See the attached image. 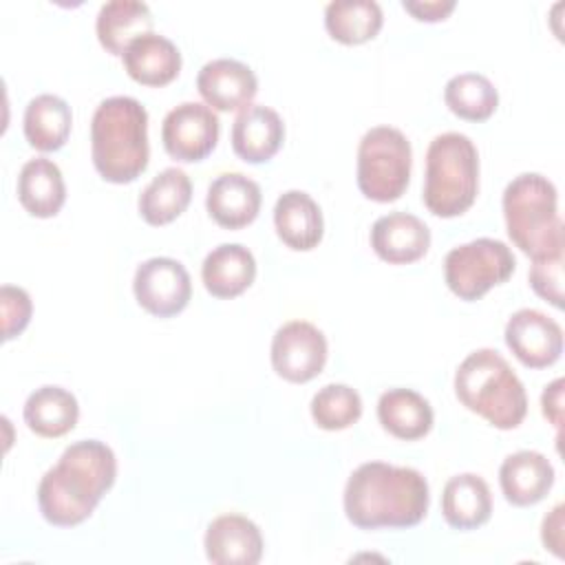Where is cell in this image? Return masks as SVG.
<instances>
[{"mask_svg": "<svg viewBox=\"0 0 565 565\" xmlns=\"http://www.w3.org/2000/svg\"><path fill=\"white\" fill-rule=\"evenodd\" d=\"M430 503L426 477L408 466L366 461L344 486V514L360 530L417 525Z\"/></svg>", "mask_w": 565, "mask_h": 565, "instance_id": "1", "label": "cell"}, {"mask_svg": "<svg viewBox=\"0 0 565 565\" xmlns=\"http://www.w3.org/2000/svg\"><path fill=\"white\" fill-rule=\"evenodd\" d=\"M117 459L108 444L79 439L71 444L38 486L42 516L57 527H73L86 521L102 497L113 488Z\"/></svg>", "mask_w": 565, "mask_h": 565, "instance_id": "2", "label": "cell"}, {"mask_svg": "<svg viewBox=\"0 0 565 565\" xmlns=\"http://www.w3.org/2000/svg\"><path fill=\"white\" fill-rule=\"evenodd\" d=\"M90 157L104 181L130 183L148 166V113L139 99L113 95L90 119Z\"/></svg>", "mask_w": 565, "mask_h": 565, "instance_id": "3", "label": "cell"}, {"mask_svg": "<svg viewBox=\"0 0 565 565\" xmlns=\"http://www.w3.org/2000/svg\"><path fill=\"white\" fill-rule=\"evenodd\" d=\"M455 395L494 428L512 430L527 415V393L508 360L494 349L468 353L455 371Z\"/></svg>", "mask_w": 565, "mask_h": 565, "instance_id": "4", "label": "cell"}, {"mask_svg": "<svg viewBox=\"0 0 565 565\" xmlns=\"http://www.w3.org/2000/svg\"><path fill=\"white\" fill-rule=\"evenodd\" d=\"M501 203L508 236L525 256L534 260L565 249L558 192L547 177L539 172L514 177L505 185Z\"/></svg>", "mask_w": 565, "mask_h": 565, "instance_id": "5", "label": "cell"}, {"mask_svg": "<svg viewBox=\"0 0 565 565\" xmlns=\"http://www.w3.org/2000/svg\"><path fill=\"white\" fill-rule=\"evenodd\" d=\"M479 192V152L463 132H441L426 150L424 205L441 218L463 214Z\"/></svg>", "mask_w": 565, "mask_h": 565, "instance_id": "6", "label": "cell"}, {"mask_svg": "<svg viewBox=\"0 0 565 565\" xmlns=\"http://www.w3.org/2000/svg\"><path fill=\"white\" fill-rule=\"evenodd\" d=\"M413 150L406 135L393 126H373L358 146V188L377 203L397 201L411 181Z\"/></svg>", "mask_w": 565, "mask_h": 565, "instance_id": "7", "label": "cell"}, {"mask_svg": "<svg viewBox=\"0 0 565 565\" xmlns=\"http://www.w3.org/2000/svg\"><path fill=\"white\" fill-rule=\"evenodd\" d=\"M516 267L512 249L499 238H475L452 247L444 258V280L461 300H479L505 282Z\"/></svg>", "mask_w": 565, "mask_h": 565, "instance_id": "8", "label": "cell"}, {"mask_svg": "<svg viewBox=\"0 0 565 565\" xmlns=\"http://www.w3.org/2000/svg\"><path fill=\"white\" fill-rule=\"evenodd\" d=\"M327 338L307 320H289L271 338V366L294 384H305L320 375L327 362Z\"/></svg>", "mask_w": 565, "mask_h": 565, "instance_id": "9", "label": "cell"}, {"mask_svg": "<svg viewBox=\"0 0 565 565\" xmlns=\"http://www.w3.org/2000/svg\"><path fill=\"white\" fill-rule=\"evenodd\" d=\"M221 124L216 113L201 102H183L168 110L161 124L166 152L183 163L205 159L218 141Z\"/></svg>", "mask_w": 565, "mask_h": 565, "instance_id": "10", "label": "cell"}, {"mask_svg": "<svg viewBox=\"0 0 565 565\" xmlns=\"http://www.w3.org/2000/svg\"><path fill=\"white\" fill-rule=\"evenodd\" d=\"M137 302L157 318L181 313L192 298V280L188 269L168 256L143 260L132 278Z\"/></svg>", "mask_w": 565, "mask_h": 565, "instance_id": "11", "label": "cell"}, {"mask_svg": "<svg viewBox=\"0 0 565 565\" xmlns=\"http://www.w3.org/2000/svg\"><path fill=\"white\" fill-rule=\"evenodd\" d=\"M508 349L527 369H545L563 353L561 324L539 309L514 311L503 331Z\"/></svg>", "mask_w": 565, "mask_h": 565, "instance_id": "12", "label": "cell"}, {"mask_svg": "<svg viewBox=\"0 0 565 565\" xmlns=\"http://www.w3.org/2000/svg\"><path fill=\"white\" fill-rule=\"evenodd\" d=\"M196 88L207 106L216 110H243L258 90L256 73L232 57H216L201 66Z\"/></svg>", "mask_w": 565, "mask_h": 565, "instance_id": "13", "label": "cell"}, {"mask_svg": "<svg viewBox=\"0 0 565 565\" xmlns=\"http://www.w3.org/2000/svg\"><path fill=\"white\" fill-rule=\"evenodd\" d=\"M205 556L214 565H256L263 556V534L243 514H221L205 530Z\"/></svg>", "mask_w": 565, "mask_h": 565, "instance_id": "14", "label": "cell"}, {"mask_svg": "<svg viewBox=\"0 0 565 565\" xmlns=\"http://www.w3.org/2000/svg\"><path fill=\"white\" fill-rule=\"evenodd\" d=\"M371 247L391 265H408L428 252L430 230L415 214L391 212L373 223Z\"/></svg>", "mask_w": 565, "mask_h": 565, "instance_id": "15", "label": "cell"}, {"mask_svg": "<svg viewBox=\"0 0 565 565\" xmlns=\"http://www.w3.org/2000/svg\"><path fill=\"white\" fill-rule=\"evenodd\" d=\"M260 188L243 172L218 174L205 194L207 214L225 230H241L249 225L260 212Z\"/></svg>", "mask_w": 565, "mask_h": 565, "instance_id": "16", "label": "cell"}, {"mask_svg": "<svg viewBox=\"0 0 565 565\" xmlns=\"http://www.w3.org/2000/svg\"><path fill=\"white\" fill-rule=\"evenodd\" d=\"M285 124L280 115L263 104L245 106L232 124V148L247 163L269 161L282 146Z\"/></svg>", "mask_w": 565, "mask_h": 565, "instance_id": "17", "label": "cell"}, {"mask_svg": "<svg viewBox=\"0 0 565 565\" xmlns=\"http://www.w3.org/2000/svg\"><path fill=\"white\" fill-rule=\"evenodd\" d=\"M554 466L539 450H516L508 455L499 468L503 497L519 508L534 505L554 486Z\"/></svg>", "mask_w": 565, "mask_h": 565, "instance_id": "18", "label": "cell"}, {"mask_svg": "<svg viewBox=\"0 0 565 565\" xmlns=\"http://www.w3.org/2000/svg\"><path fill=\"white\" fill-rule=\"evenodd\" d=\"M274 225L278 238L296 252L313 249L324 234L322 210L302 190H287L276 199Z\"/></svg>", "mask_w": 565, "mask_h": 565, "instance_id": "19", "label": "cell"}, {"mask_svg": "<svg viewBox=\"0 0 565 565\" xmlns=\"http://www.w3.org/2000/svg\"><path fill=\"white\" fill-rule=\"evenodd\" d=\"M121 60L126 73L143 86H166L181 71L177 44L159 33H146L130 42Z\"/></svg>", "mask_w": 565, "mask_h": 565, "instance_id": "20", "label": "cell"}, {"mask_svg": "<svg viewBox=\"0 0 565 565\" xmlns=\"http://www.w3.org/2000/svg\"><path fill=\"white\" fill-rule=\"evenodd\" d=\"M201 278L214 298H236L254 282L256 258L241 243H221L205 256Z\"/></svg>", "mask_w": 565, "mask_h": 565, "instance_id": "21", "label": "cell"}, {"mask_svg": "<svg viewBox=\"0 0 565 565\" xmlns=\"http://www.w3.org/2000/svg\"><path fill=\"white\" fill-rule=\"evenodd\" d=\"M441 514L455 530H477L492 514L488 483L475 472H461L446 481L441 492Z\"/></svg>", "mask_w": 565, "mask_h": 565, "instance_id": "22", "label": "cell"}, {"mask_svg": "<svg viewBox=\"0 0 565 565\" xmlns=\"http://www.w3.org/2000/svg\"><path fill=\"white\" fill-rule=\"evenodd\" d=\"M18 201L31 216H55L66 201V183L60 166L46 157L29 159L18 174Z\"/></svg>", "mask_w": 565, "mask_h": 565, "instance_id": "23", "label": "cell"}, {"mask_svg": "<svg viewBox=\"0 0 565 565\" xmlns=\"http://www.w3.org/2000/svg\"><path fill=\"white\" fill-rule=\"evenodd\" d=\"M377 419L386 433L397 439L415 441L433 428L430 402L413 388H388L377 399Z\"/></svg>", "mask_w": 565, "mask_h": 565, "instance_id": "24", "label": "cell"}, {"mask_svg": "<svg viewBox=\"0 0 565 565\" xmlns=\"http://www.w3.org/2000/svg\"><path fill=\"white\" fill-rule=\"evenodd\" d=\"M152 13L146 2L139 0H110L99 7L95 31L99 44L113 53L124 55L130 42L152 33Z\"/></svg>", "mask_w": 565, "mask_h": 565, "instance_id": "25", "label": "cell"}, {"mask_svg": "<svg viewBox=\"0 0 565 565\" xmlns=\"http://www.w3.org/2000/svg\"><path fill=\"white\" fill-rule=\"evenodd\" d=\"M24 424L40 437L55 439L71 433L79 417L75 395L62 386L46 384L35 388L24 402Z\"/></svg>", "mask_w": 565, "mask_h": 565, "instance_id": "26", "label": "cell"}, {"mask_svg": "<svg viewBox=\"0 0 565 565\" xmlns=\"http://www.w3.org/2000/svg\"><path fill=\"white\" fill-rule=\"evenodd\" d=\"M71 126H73L71 106L57 95H51V93L35 95L24 108V119H22L24 137L29 146L40 152L60 150L71 135Z\"/></svg>", "mask_w": 565, "mask_h": 565, "instance_id": "27", "label": "cell"}, {"mask_svg": "<svg viewBox=\"0 0 565 565\" xmlns=\"http://www.w3.org/2000/svg\"><path fill=\"white\" fill-rule=\"evenodd\" d=\"M192 181L181 168L161 170L139 194V214L148 225H166L185 212Z\"/></svg>", "mask_w": 565, "mask_h": 565, "instance_id": "28", "label": "cell"}, {"mask_svg": "<svg viewBox=\"0 0 565 565\" xmlns=\"http://www.w3.org/2000/svg\"><path fill=\"white\" fill-rule=\"evenodd\" d=\"M384 15L375 0H333L324 9L329 35L342 44H362L382 29Z\"/></svg>", "mask_w": 565, "mask_h": 565, "instance_id": "29", "label": "cell"}, {"mask_svg": "<svg viewBox=\"0 0 565 565\" xmlns=\"http://www.w3.org/2000/svg\"><path fill=\"white\" fill-rule=\"evenodd\" d=\"M444 102L452 115L466 121H486L499 106V93L486 75L459 73L446 82Z\"/></svg>", "mask_w": 565, "mask_h": 565, "instance_id": "30", "label": "cell"}, {"mask_svg": "<svg viewBox=\"0 0 565 565\" xmlns=\"http://www.w3.org/2000/svg\"><path fill=\"white\" fill-rule=\"evenodd\" d=\"M311 417L324 430H344L362 415V397L349 384H324L311 397Z\"/></svg>", "mask_w": 565, "mask_h": 565, "instance_id": "31", "label": "cell"}, {"mask_svg": "<svg viewBox=\"0 0 565 565\" xmlns=\"http://www.w3.org/2000/svg\"><path fill=\"white\" fill-rule=\"evenodd\" d=\"M527 278L543 300L552 302L556 309L563 307V252L534 258Z\"/></svg>", "mask_w": 565, "mask_h": 565, "instance_id": "32", "label": "cell"}, {"mask_svg": "<svg viewBox=\"0 0 565 565\" xmlns=\"http://www.w3.org/2000/svg\"><path fill=\"white\" fill-rule=\"evenodd\" d=\"M0 309H2V340H11L26 329L33 313V302L26 289L15 285H2Z\"/></svg>", "mask_w": 565, "mask_h": 565, "instance_id": "33", "label": "cell"}, {"mask_svg": "<svg viewBox=\"0 0 565 565\" xmlns=\"http://www.w3.org/2000/svg\"><path fill=\"white\" fill-rule=\"evenodd\" d=\"M402 7L422 22H439L446 20L455 9V0H404Z\"/></svg>", "mask_w": 565, "mask_h": 565, "instance_id": "34", "label": "cell"}, {"mask_svg": "<svg viewBox=\"0 0 565 565\" xmlns=\"http://www.w3.org/2000/svg\"><path fill=\"white\" fill-rule=\"evenodd\" d=\"M541 539L545 550H550L554 556L563 558V503L554 505L550 514H545L541 525Z\"/></svg>", "mask_w": 565, "mask_h": 565, "instance_id": "35", "label": "cell"}, {"mask_svg": "<svg viewBox=\"0 0 565 565\" xmlns=\"http://www.w3.org/2000/svg\"><path fill=\"white\" fill-rule=\"evenodd\" d=\"M541 406H543L545 419L558 428L563 422V380L561 377H556L552 384L545 386L541 395Z\"/></svg>", "mask_w": 565, "mask_h": 565, "instance_id": "36", "label": "cell"}]
</instances>
